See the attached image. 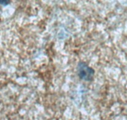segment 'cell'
<instances>
[{"label": "cell", "mask_w": 127, "mask_h": 120, "mask_svg": "<svg viewBox=\"0 0 127 120\" xmlns=\"http://www.w3.org/2000/svg\"><path fill=\"white\" fill-rule=\"evenodd\" d=\"M0 3L2 4H7L8 3V0H0Z\"/></svg>", "instance_id": "2"}, {"label": "cell", "mask_w": 127, "mask_h": 120, "mask_svg": "<svg viewBox=\"0 0 127 120\" xmlns=\"http://www.w3.org/2000/svg\"><path fill=\"white\" fill-rule=\"evenodd\" d=\"M77 73L80 79L86 81H92L94 78V69L84 62H80L78 64Z\"/></svg>", "instance_id": "1"}]
</instances>
